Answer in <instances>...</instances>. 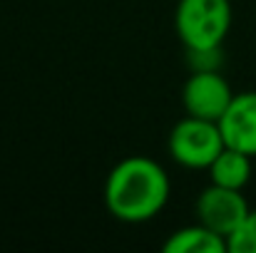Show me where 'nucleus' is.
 I'll return each instance as SVG.
<instances>
[{
    "mask_svg": "<svg viewBox=\"0 0 256 253\" xmlns=\"http://www.w3.org/2000/svg\"><path fill=\"white\" fill-rule=\"evenodd\" d=\"M174 27L186 50L222 47L232 27L229 0H179L174 10Z\"/></svg>",
    "mask_w": 256,
    "mask_h": 253,
    "instance_id": "2",
    "label": "nucleus"
},
{
    "mask_svg": "<svg viewBox=\"0 0 256 253\" xmlns=\"http://www.w3.org/2000/svg\"><path fill=\"white\" fill-rule=\"evenodd\" d=\"M249 204L242 194V189H229L219 184H209L199 199H196V221L212 229L214 234L224 236L229 244V236L244 224L249 216Z\"/></svg>",
    "mask_w": 256,
    "mask_h": 253,
    "instance_id": "4",
    "label": "nucleus"
},
{
    "mask_svg": "<svg viewBox=\"0 0 256 253\" xmlns=\"http://www.w3.org/2000/svg\"><path fill=\"white\" fill-rule=\"evenodd\" d=\"M232 253H256V211H249L244 224L229 236Z\"/></svg>",
    "mask_w": 256,
    "mask_h": 253,
    "instance_id": "9",
    "label": "nucleus"
},
{
    "mask_svg": "<svg viewBox=\"0 0 256 253\" xmlns=\"http://www.w3.org/2000/svg\"><path fill=\"white\" fill-rule=\"evenodd\" d=\"M252 159L254 157H249L234 147H224L216 154V159L209 164L212 184L229 186V189H244L252 179Z\"/></svg>",
    "mask_w": 256,
    "mask_h": 253,
    "instance_id": "8",
    "label": "nucleus"
},
{
    "mask_svg": "<svg viewBox=\"0 0 256 253\" xmlns=\"http://www.w3.org/2000/svg\"><path fill=\"white\" fill-rule=\"evenodd\" d=\"M170 154L179 167L186 169H209L216 154L226 147L219 122L182 117L170 132Z\"/></svg>",
    "mask_w": 256,
    "mask_h": 253,
    "instance_id": "3",
    "label": "nucleus"
},
{
    "mask_svg": "<svg viewBox=\"0 0 256 253\" xmlns=\"http://www.w3.org/2000/svg\"><path fill=\"white\" fill-rule=\"evenodd\" d=\"M234 92L229 82L219 75V70H194L192 77L182 87L184 112L199 119L219 122L229 109Z\"/></svg>",
    "mask_w": 256,
    "mask_h": 253,
    "instance_id": "5",
    "label": "nucleus"
},
{
    "mask_svg": "<svg viewBox=\"0 0 256 253\" xmlns=\"http://www.w3.org/2000/svg\"><path fill=\"white\" fill-rule=\"evenodd\" d=\"M162 249L167 253H224L229 251V244L224 236L214 234L212 229L196 221L194 226H184L174 231Z\"/></svg>",
    "mask_w": 256,
    "mask_h": 253,
    "instance_id": "7",
    "label": "nucleus"
},
{
    "mask_svg": "<svg viewBox=\"0 0 256 253\" xmlns=\"http://www.w3.org/2000/svg\"><path fill=\"white\" fill-rule=\"evenodd\" d=\"M170 201V176L150 157H127L107 174L104 206L124 224L154 219Z\"/></svg>",
    "mask_w": 256,
    "mask_h": 253,
    "instance_id": "1",
    "label": "nucleus"
},
{
    "mask_svg": "<svg viewBox=\"0 0 256 253\" xmlns=\"http://www.w3.org/2000/svg\"><path fill=\"white\" fill-rule=\"evenodd\" d=\"M224 144L256 157V92L234 94L229 109L219 119Z\"/></svg>",
    "mask_w": 256,
    "mask_h": 253,
    "instance_id": "6",
    "label": "nucleus"
}]
</instances>
